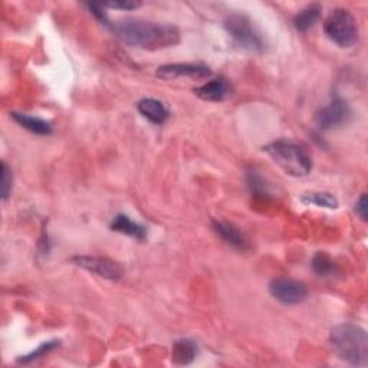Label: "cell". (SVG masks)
I'll list each match as a JSON object with an SVG mask.
<instances>
[{
    "label": "cell",
    "instance_id": "obj_1",
    "mask_svg": "<svg viewBox=\"0 0 368 368\" xmlns=\"http://www.w3.org/2000/svg\"><path fill=\"white\" fill-rule=\"evenodd\" d=\"M117 37L133 48L160 51L176 46L180 42V30L173 25L129 19L114 26Z\"/></svg>",
    "mask_w": 368,
    "mask_h": 368
},
{
    "label": "cell",
    "instance_id": "obj_2",
    "mask_svg": "<svg viewBox=\"0 0 368 368\" xmlns=\"http://www.w3.org/2000/svg\"><path fill=\"white\" fill-rule=\"evenodd\" d=\"M329 341L334 353L354 367H365L368 362L367 332L354 324H340L332 328Z\"/></svg>",
    "mask_w": 368,
    "mask_h": 368
},
{
    "label": "cell",
    "instance_id": "obj_3",
    "mask_svg": "<svg viewBox=\"0 0 368 368\" xmlns=\"http://www.w3.org/2000/svg\"><path fill=\"white\" fill-rule=\"evenodd\" d=\"M266 155L292 177H305L313 170V159L306 148L291 140H276L263 147Z\"/></svg>",
    "mask_w": 368,
    "mask_h": 368
},
{
    "label": "cell",
    "instance_id": "obj_4",
    "mask_svg": "<svg viewBox=\"0 0 368 368\" xmlns=\"http://www.w3.org/2000/svg\"><path fill=\"white\" fill-rule=\"evenodd\" d=\"M327 38L340 48H351L358 41V25L347 9H334L324 22Z\"/></svg>",
    "mask_w": 368,
    "mask_h": 368
},
{
    "label": "cell",
    "instance_id": "obj_5",
    "mask_svg": "<svg viewBox=\"0 0 368 368\" xmlns=\"http://www.w3.org/2000/svg\"><path fill=\"white\" fill-rule=\"evenodd\" d=\"M225 29L240 48L251 52H262L265 49L262 35L247 15L233 13L228 16L225 20Z\"/></svg>",
    "mask_w": 368,
    "mask_h": 368
},
{
    "label": "cell",
    "instance_id": "obj_6",
    "mask_svg": "<svg viewBox=\"0 0 368 368\" xmlns=\"http://www.w3.org/2000/svg\"><path fill=\"white\" fill-rule=\"evenodd\" d=\"M71 261L77 266L100 276V278L108 280V281H118L122 278V276H124V268L110 258L78 255V256H74Z\"/></svg>",
    "mask_w": 368,
    "mask_h": 368
},
{
    "label": "cell",
    "instance_id": "obj_7",
    "mask_svg": "<svg viewBox=\"0 0 368 368\" xmlns=\"http://www.w3.org/2000/svg\"><path fill=\"white\" fill-rule=\"evenodd\" d=\"M269 294L284 305H298L308 296V288L292 278H275L269 284Z\"/></svg>",
    "mask_w": 368,
    "mask_h": 368
},
{
    "label": "cell",
    "instance_id": "obj_8",
    "mask_svg": "<svg viewBox=\"0 0 368 368\" xmlns=\"http://www.w3.org/2000/svg\"><path fill=\"white\" fill-rule=\"evenodd\" d=\"M351 117V110L343 98H334L327 107L321 108L315 115V122L320 130L329 131L347 124Z\"/></svg>",
    "mask_w": 368,
    "mask_h": 368
},
{
    "label": "cell",
    "instance_id": "obj_9",
    "mask_svg": "<svg viewBox=\"0 0 368 368\" xmlns=\"http://www.w3.org/2000/svg\"><path fill=\"white\" fill-rule=\"evenodd\" d=\"M157 77L166 81L189 78L193 81L206 79L211 77V70L203 64H167L157 70Z\"/></svg>",
    "mask_w": 368,
    "mask_h": 368
},
{
    "label": "cell",
    "instance_id": "obj_10",
    "mask_svg": "<svg viewBox=\"0 0 368 368\" xmlns=\"http://www.w3.org/2000/svg\"><path fill=\"white\" fill-rule=\"evenodd\" d=\"M195 94L209 103H222L232 94V86L226 78H214L195 89Z\"/></svg>",
    "mask_w": 368,
    "mask_h": 368
},
{
    "label": "cell",
    "instance_id": "obj_11",
    "mask_svg": "<svg viewBox=\"0 0 368 368\" xmlns=\"http://www.w3.org/2000/svg\"><path fill=\"white\" fill-rule=\"evenodd\" d=\"M211 226H213L214 233H216L221 239H223L228 244H230V247H233L239 251H247L249 248L247 237H244L243 233L236 226H233L232 223L214 219L211 222Z\"/></svg>",
    "mask_w": 368,
    "mask_h": 368
},
{
    "label": "cell",
    "instance_id": "obj_12",
    "mask_svg": "<svg viewBox=\"0 0 368 368\" xmlns=\"http://www.w3.org/2000/svg\"><path fill=\"white\" fill-rule=\"evenodd\" d=\"M138 112L152 124L162 126L169 119L170 112L166 105L156 98H144L137 104Z\"/></svg>",
    "mask_w": 368,
    "mask_h": 368
},
{
    "label": "cell",
    "instance_id": "obj_13",
    "mask_svg": "<svg viewBox=\"0 0 368 368\" xmlns=\"http://www.w3.org/2000/svg\"><path fill=\"white\" fill-rule=\"evenodd\" d=\"M110 228L112 232L130 236L137 240H145L147 237V229L143 225L134 222L131 218L126 216V214H117Z\"/></svg>",
    "mask_w": 368,
    "mask_h": 368
},
{
    "label": "cell",
    "instance_id": "obj_14",
    "mask_svg": "<svg viewBox=\"0 0 368 368\" xmlns=\"http://www.w3.org/2000/svg\"><path fill=\"white\" fill-rule=\"evenodd\" d=\"M12 119L19 124L22 129L27 130L29 133H34L37 136H49L52 134V126L51 122L46 119H42L39 117H32L22 112H11Z\"/></svg>",
    "mask_w": 368,
    "mask_h": 368
},
{
    "label": "cell",
    "instance_id": "obj_15",
    "mask_svg": "<svg viewBox=\"0 0 368 368\" xmlns=\"http://www.w3.org/2000/svg\"><path fill=\"white\" fill-rule=\"evenodd\" d=\"M197 344L189 339H181L171 348V360L177 365H189L197 357Z\"/></svg>",
    "mask_w": 368,
    "mask_h": 368
},
{
    "label": "cell",
    "instance_id": "obj_16",
    "mask_svg": "<svg viewBox=\"0 0 368 368\" xmlns=\"http://www.w3.org/2000/svg\"><path fill=\"white\" fill-rule=\"evenodd\" d=\"M321 18L320 5H310L299 11L294 18V26L299 32H306L310 30Z\"/></svg>",
    "mask_w": 368,
    "mask_h": 368
},
{
    "label": "cell",
    "instance_id": "obj_17",
    "mask_svg": "<svg viewBox=\"0 0 368 368\" xmlns=\"http://www.w3.org/2000/svg\"><path fill=\"white\" fill-rule=\"evenodd\" d=\"M247 183H248V188H249L251 193L255 197L269 199L272 196L269 183L265 180V177L259 171L249 170L248 174H247Z\"/></svg>",
    "mask_w": 368,
    "mask_h": 368
},
{
    "label": "cell",
    "instance_id": "obj_18",
    "mask_svg": "<svg viewBox=\"0 0 368 368\" xmlns=\"http://www.w3.org/2000/svg\"><path fill=\"white\" fill-rule=\"evenodd\" d=\"M301 202L303 204H314L324 209H336L339 207V200L331 193L327 192H311V193H303L301 196Z\"/></svg>",
    "mask_w": 368,
    "mask_h": 368
},
{
    "label": "cell",
    "instance_id": "obj_19",
    "mask_svg": "<svg viewBox=\"0 0 368 368\" xmlns=\"http://www.w3.org/2000/svg\"><path fill=\"white\" fill-rule=\"evenodd\" d=\"M311 266L314 269V272L320 276H332L336 273V265L335 262L331 259V256L325 252H318L315 254V256L311 261Z\"/></svg>",
    "mask_w": 368,
    "mask_h": 368
},
{
    "label": "cell",
    "instance_id": "obj_20",
    "mask_svg": "<svg viewBox=\"0 0 368 368\" xmlns=\"http://www.w3.org/2000/svg\"><path fill=\"white\" fill-rule=\"evenodd\" d=\"M59 344H60L59 340H52V341L44 343V344H41L37 350H34L32 353H30V354L18 358V362H19V364H25V365H26V364H32L34 361H37V360L45 357L46 354H49L51 351L56 350V348L59 347Z\"/></svg>",
    "mask_w": 368,
    "mask_h": 368
},
{
    "label": "cell",
    "instance_id": "obj_21",
    "mask_svg": "<svg viewBox=\"0 0 368 368\" xmlns=\"http://www.w3.org/2000/svg\"><path fill=\"white\" fill-rule=\"evenodd\" d=\"M12 186H13V176L8 164L4 162L2 163V199L8 200V197L12 193Z\"/></svg>",
    "mask_w": 368,
    "mask_h": 368
},
{
    "label": "cell",
    "instance_id": "obj_22",
    "mask_svg": "<svg viewBox=\"0 0 368 368\" xmlns=\"http://www.w3.org/2000/svg\"><path fill=\"white\" fill-rule=\"evenodd\" d=\"M104 8H111V9H121V11H133L141 6L138 2H133V0H124V2H112V4H104Z\"/></svg>",
    "mask_w": 368,
    "mask_h": 368
},
{
    "label": "cell",
    "instance_id": "obj_23",
    "mask_svg": "<svg viewBox=\"0 0 368 368\" xmlns=\"http://www.w3.org/2000/svg\"><path fill=\"white\" fill-rule=\"evenodd\" d=\"M368 203H367V195H361V197L357 200L355 203V213L357 216L361 219V221H367V210H368Z\"/></svg>",
    "mask_w": 368,
    "mask_h": 368
},
{
    "label": "cell",
    "instance_id": "obj_24",
    "mask_svg": "<svg viewBox=\"0 0 368 368\" xmlns=\"http://www.w3.org/2000/svg\"><path fill=\"white\" fill-rule=\"evenodd\" d=\"M88 6V9L91 11V13L92 15H94L97 19H100L104 25H110L108 23V18H107V15H105V12L103 11V5H96V4H88L86 5Z\"/></svg>",
    "mask_w": 368,
    "mask_h": 368
}]
</instances>
